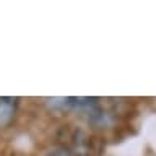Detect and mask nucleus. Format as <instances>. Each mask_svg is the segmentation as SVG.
<instances>
[{
	"label": "nucleus",
	"instance_id": "1",
	"mask_svg": "<svg viewBox=\"0 0 156 156\" xmlns=\"http://www.w3.org/2000/svg\"><path fill=\"white\" fill-rule=\"evenodd\" d=\"M15 112H16V101L12 98H2L0 99V129L7 127L12 122Z\"/></svg>",
	"mask_w": 156,
	"mask_h": 156
},
{
	"label": "nucleus",
	"instance_id": "2",
	"mask_svg": "<svg viewBox=\"0 0 156 156\" xmlns=\"http://www.w3.org/2000/svg\"><path fill=\"white\" fill-rule=\"evenodd\" d=\"M44 156H72V153H70V151H67V150H63V148H58V150L49 151V153H46Z\"/></svg>",
	"mask_w": 156,
	"mask_h": 156
}]
</instances>
